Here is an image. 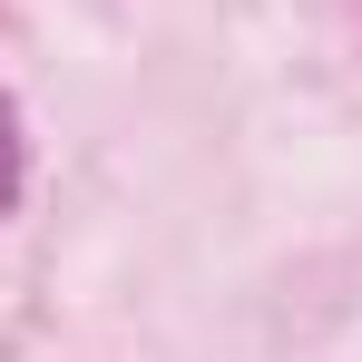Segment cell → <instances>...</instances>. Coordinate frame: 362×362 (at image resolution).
Returning a JSON list of instances; mask_svg holds the SVG:
<instances>
[{
  "mask_svg": "<svg viewBox=\"0 0 362 362\" xmlns=\"http://www.w3.org/2000/svg\"><path fill=\"white\" fill-rule=\"evenodd\" d=\"M20 186H30V137H20V108L0 98V216H20Z\"/></svg>",
  "mask_w": 362,
  "mask_h": 362,
  "instance_id": "6da1fadb",
  "label": "cell"
}]
</instances>
